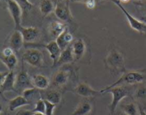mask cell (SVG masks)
Listing matches in <instances>:
<instances>
[{"mask_svg":"<svg viewBox=\"0 0 146 115\" xmlns=\"http://www.w3.org/2000/svg\"><path fill=\"white\" fill-rule=\"evenodd\" d=\"M146 81V74L145 71L141 70H137V71H125L123 73L120 78L117 79L114 83L111 84L109 86L106 87L104 89H101L100 92L103 95L108 89H111L117 86H123V85H136V84L143 83V82Z\"/></svg>","mask_w":146,"mask_h":115,"instance_id":"cell-1","label":"cell"},{"mask_svg":"<svg viewBox=\"0 0 146 115\" xmlns=\"http://www.w3.org/2000/svg\"><path fill=\"white\" fill-rule=\"evenodd\" d=\"M105 64L110 71L115 74H123L126 71L124 56L115 48L111 49L108 53L105 58Z\"/></svg>","mask_w":146,"mask_h":115,"instance_id":"cell-2","label":"cell"},{"mask_svg":"<svg viewBox=\"0 0 146 115\" xmlns=\"http://www.w3.org/2000/svg\"><path fill=\"white\" fill-rule=\"evenodd\" d=\"M105 93H110L112 96H113L111 103L109 105L110 113L108 115L114 114L119 103L123 99L127 97L129 95V92L127 89V88L123 86L115 87H113L111 89H109L107 91H105L104 94Z\"/></svg>","mask_w":146,"mask_h":115,"instance_id":"cell-3","label":"cell"},{"mask_svg":"<svg viewBox=\"0 0 146 115\" xmlns=\"http://www.w3.org/2000/svg\"><path fill=\"white\" fill-rule=\"evenodd\" d=\"M22 60L29 65L34 67H42L44 57L40 50L35 48L27 50L22 55Z\"/></svg>","mask_w":146,"mask_h":115,"instance_id":"cell-4","label":"cell"},{"mask_svg":"<svg viewBox=\"0 0 146 115\" xmlns=\"http://www.w3.org/2000/svg\"><path fill=\"white\" fill-rule=\"evenodd\" d=\"M112 2H113L115 5H117V6L121 9L122 12H123V14L125 15L130 27H131L133 30L136 31V32H139V33L146 34V24H145L144 22H142L141 20H138V19L135 18L133 16H132V15L125 9L124 7L123 6V5L119 2L118 0H112Z\"/></svg>","mask_w":146,"mask_h":115,"instance_id":"cell-5","label":"cell"},{"mask_svg":"<svg viewBox=\"0 0 146 115\" xmlns=\"http://www.w3.org/2000/svg\"><path fill=\"white\" fill-rule=\"evenodd\" d=\"M54 12L55 16L62 22H71L73 20V17L67 1H60L57 2Z\"/></svg>","mask_w":146,"mask_h":115,"instance_id":"cell-6","label":"cell"},{"mask_svg":"<svg viewBox=\"0 0 146 115\" xmlns=\"http://www.w3.org/2000/svg\"><path fill=\"white\" fill-rule=\"evenodd\" d=\"M34 87L32 82V77L26 71L22 69L16 75L15 79V91L22 92L29 88Z\"/></svg>","mask_w":146,"mask_h":115,"instance_id":"cell-7","label":"cell"},{"mask_svg":"<svg viewBox=\"0 0 146 115\" xmlns=\"http://www.w3.org/2000/svg\"><path fill=\"white\" fill-rule=\"evenodd\" d=\"M6 2L9 14L15 22V29H18L22 26L21 24H22V12L23 11L15 0H7Z\"/></svg>","mask_w":146,"mask_h":115,"instance_id":"cell-8","label":"cell"},{"mask_svg":"<svg viewBox=\"0 0 146 115\" xmlns=\"http://www.w3.org/2000/svg\"><path fill=\"white\" fill-rule=\"evenodd\" d=\"M21 32L23 37L24 42L26 44L33 43L38 40L40 36V30L36 27L29 26V27H25L21 26L17 29Z\"/></svg>","mask_w":146,"mask_h":115,"instance_id":"cell-9","label":"cell"},{"mask_svg":"<svg viewBox=\"0 0 146 115\" xmlns=\"http://www.w3.org/2000/svg\"><path fill=\"white\" fill-rule=\"evenodd\" d=\"M74 92L79 96H82L85 98L94 97L102 95L100 90H95L93 88L91 87L88 84L82 82L80 83L74 89Z\"/></svg>","mask_w":146,"mask_h":115,"instance_id":"cell-10","label":"cell"},{"mask_svg":"<svg viewBox=\"0 0 146 115\" xmlns=\"http://www.w3.org/2000/svg\"><path fill=\"white\" fill-rule=\"evenodd\" d=\"M24 40L21 32L17 29H15L9 39V47L14 50L15 52H17L23 47Z\"/></svg>","mask_w":146,"mask_h":115,"instance_id":"cell-11","label":"cell"},{"mask_svg":"<svg viewBox=\"0 0 146 115\" xmlns=\"http://www.w3.org/2000/svg\"><path fill=\"white\" fill-rule=\"evenodd\" d=\"M73 56L75 61L80 60L84 57L86 50V44L82 39H78L72 44Z\"/></svg>","mask_w":146,"mask_h":115,"instance_id":"cell-12","label":"cell"},{"mask_svg":"<svg viewBox=\"0 0 146 115\" xmlns=\"http://www.w3.org/2000/svg\"><path fill=\"white\" fill-rule=\"evenodd\" d=\"M42 47H44L50 54V58L52 60V67H56V64L62 52L61 49L59 47L56 41L50 42L48 44L43 45Z\"/></svg>","mask_w":146,"mask_h":115,"instance_id":"cell-13","label":"cell"},{"mask_svg":"<svg viewBox=\"0 0 146 115\" xmlns=\"http://www.w3.org/2000/svg\"><path fill=\"white\" fill-rule=\"evenodd\" d=\"M32 85L38 90H45L50 87V81L49 78L43 74H35L32 77Z\"/></svg>","mask_w":146,"mask_h":115,"instance_id":"cell-14","label":"cell"},{"mask_svg":"<svg viewBox=\"0 0 146 115\" xmlns=\"http://www.w3.org/2000/svg\"><path fill=\"white\" fill-rule=\"evenodd\" d=\"M70 73L67 70H60L54 74L52 77V85L57 87H62L68 82Z\"/></svg>","mask_w":146,"mask_h":115,"instance_id":"cell-15","label":"cell"},{"mask_svg":"<svg viewBox=\"0 0 146 115\" xmlns=\"http://www.w3.org/2000/svg\"><path fill=\"white\" fill-rule=\"evenodd\" d=\"M67 29V26L64 23L59 21H52L48 26V32L50 36L54 39H57L60 34Z\"/></svg>","mask_w":146,"mask_h":115,"instance_id":"cell-16","label":"cell"},{"mask_svg":"<svg viewBox=\"0 0 146 115\" xmlns=\"http://www.w3.org/2000/svg\"><path fill=\"white\" fill-rule=\"evenodd\" d=\"M56 42L58 44L59 47L61 49V50H64L67 48L73 42V36L70 31L67 30V29L63 32L62 34H60L58 37L55 40Z\"/></svg>","mask_w":146,"mask_h":115,"instance_id":"cell-17","label":"cell"},{"mask_svg":"<svg viewBox=\"0 0 146 115\" xmlns=\"http://www.w3.org/2000/svg\"><path fill=\"white\" fill-rule=\"evenodd\" d=\"M15 79H16V74L14 71H9L7 76L6 77L3 85L0 88V91L2 93L11 91H15Z\"/></svg>","mask_w":146,"mask_h":115,"instance_id":"cell-18","label":"cell"},{"mask_svg":"<svg viewBox=\"0 0 146 115\" xmlns=\"http://www.w3.org/2000/svg\"><path fill=\"white\" fill-rule=\"evenodd\" d=\"M73 61H75V59H74V56H73L71 44V45H70L62 51L56 66H61L63 65V64H70V63L73 62Z\"/></svg>","mask_w":146,"mask_h":115,"instance_id":"cell-19","label":"cell"},{"mask_svg":"<svg viewBox=\"0 0 146 115\" xmlns=\"http://www.w3.org/2000/svg\"><path fill=\"white\" fill-rule=\"evenodd\" d=\"M29 104H30L29 101L25 99L22 95H19V96L9 100L8 107H9V109L11 112H13V111H15L16 109H19V108Z\"/></svg>","mask_w":146,"mask_h":115,"instance_id":"cell-20","label":"cell"},{"mask_svg":"<svg viewBox=\"0 0 146 115\" xmlns=\"http://www.w3.org/2000/svg\"><path fill=\"white\" fill-rule=\"evenodd\" d=\"M92 106L88 101H82L78 104L70 115H88L92 112Z\"/></svg>","mask_w":146,"mask_h":115,"instance_id":"cell-21","label":"cell"},{"mask_svg":"<svg viewBox=\"0 0 146 115\" xmlns=\"http://www.w3.org/2000/svg\"><path fill=\"white\" fill-rule=\"evenodd\" d=\"M0 61L7 67L9 71H14L18 64V59L15 54L7 57L0 52Z\"/></svg>","mask_w":146,"mask_h":115,"instance_id":"cell-22","label":"cell"},{"mask_svg":"<svg viewBox=\"0 0 146 115\" xmlns=\"http://www.w3.org/2000/svg\"><path fill=\"white\" fill-rule=\"evenodd\" d=\"M55 6L52 0H40L39 9L43 17H47L54 11Z\"/></svg>","mask_w":146,"mask_h":115,"instance_id":"cell-23","label":"cell"},{"mask_svg":"<svg viewBox=\"0 0 146 115\" xmlns=\"http://www.w3.org/2000/svg\"><path fill=\"white\" fill-rule=\"evenodd\" d=\"M43 99L48 101L54 104H59L62 100V95L59 91L55 89H51L44 94V98Z\"/></svg>","mask_w":146,"mask_h":115,"instance_id":"cell-24","label":"cell"},{"mask_svg":"<svg viewBox=\"0 0 146 115\" xmlns=\"http://www.w3.org/2000/svg\"><path fill=\"white\" fill-rule=\"evenodd\" d=\"M122 111L125 115H139V109L137 105L133 102L123 104L120 105Z\"/></svg>","mask_w":146,"mask_h":115,"instance_id":"cell-25","label":"cell"},{"mask_svg":"<svg viewBox=\"0 0 146 115\" xmlns=\"http://www.w3.org/2000/svg\"><path fill=\"white\" fill-rule=\"evenodd\" d=\"M22 8L23 12H29L33 8L34 5L29 0H15Z\"/></svg>","mask_w":146,"mask_h":115,"instance_id":"cell-26","label":"cell"},{"mask_svg":"<svg viewBox=\"0 0 146 115\" xmlns=\"http://www.w3.org/2000/svg\"><path fill=\"white\" fill-rule=\"evenodd\" d=\"M34 112H40L44 113L45 112V103L43 99H40L36 101L35 104V108L33 109Z\"/></svg>","mask_w":146,"mask_h":115,"instance_id":"cell-27","label":"cell"},{"mask_svg":"<svg viewBox=\"0 0 146 115\" xmlns=\"http://www.w3.org/2000/svg\"><path fill=\"white\" fill-rule=\"evenodd\" d=\"M135 96L137 99H144L146 98V86L137 88L135 92Z\"/></svg>","mask_w":146,"mask_h":115,"instance_id":"cell-28","label":"cell"},{"mask_svg":"<svg viewBox=\"0 0 146 115\" xmlns=\"http://www.w3.org/2000/svg\"><path fill=\"white\" fill-rule=\"evenodd\" d=\"M44 103H45V112H44V114L54 115V111L57 105L51 103V102H48V101L45 100V99H44Z\"/></svg>","mask_w":146,"mask_h":115,"instance_id":"cell-29","label":"cell"},{"mask_svg":"<svg viewBox=\"0 0 146 115\" xmlns=\"http://www.w3.org/2000/svg\"><path fill=\"white\" fill-rule=\"evenodd\" d=\"M37 90H38V89H36V88L35 87L27 89L22 92V96H23L25 99H27L28 101H29V99H30L31 98H32V96L36 94V91Z\"/></svg>","mask_w":146,"mask_h":115,"instance_id":"cell-30","label":"cell"},{"mask_svg":"<svg viewBox=\"0 0 146 115\" xmlns=\"http://www.w3.org/2000/svg\"><path fill=\"white\" fill-rule=\"evenodd\" d=\"M133 4L137 9L146 14V0H136L133 1Z\"/></svg>","mask_w":146,"mask_h":115,"instance_id":"cell-31","label":"cell"},{"mask_svg":"<svg viewBox=\"0 0 146 115\" xmlns=\"http://www.w3.org/2000/svg\"><path fill=\"white\" fill-rule=\"evenodd\" d=\"M1 53H2L3 55L7 56H7H11L12 55V54H15V52H14V50H12V48H10L9 47H6V48L4 49Z\"/></svg>","mask_w":146,"mask_h":115,"instance_id":"cell-32","label":"cell"},{"mask_svg":"<svg viewBox=\"0 0 146 115\" xmlns=\"http://www.w3.org/2000/svg\"><path fill=\"white\" fill-rule=\"evenodd\" d=\"M97 2L96 0H88V2L85 3L87 8L89 9H95V7H96Z\"/></svg>","mask_w":146,"mask_h":115,"instance_id":"cell-33","label":"cell"},{"mask_svg":"<svg viewBox=\"0 0 146 115\" xmlns=\"http://www.w3.org/2000/svg\"><path fill=\"white\" fill-rule=\"evenodd\" d=\"M34 114H35V112L32 110L22 109V110H19L16 115H34Z\"/></svg>","mask_w":146,"mask_h":115,"instance_id":"cell-34","label":"cell"},{"mask_svg":"<svg viewBox=\"0 0 146 115\" xmlns=\"http://www.w3.org/2000/svg\"><path fill=\"white\" fill-rule=\"evenodd\" d=\"M8 73H9V71H0V88H1L2 85H3L5 78L7 76Z\"/></svg>","mask_w":146,"mask_h":115,"instance_id":"cell-35","label":"cell"},{"mask_svg":"<svg viewBox=\"0 0 146 115\" xmlns=\"http://www.w3.org/2000/svg\"><path fill=\"white\" fill-rule=\"evenodd\" d=\"M70 2H74V3H84L85 4L88 0H70Z\"/></svg>","mask_w":146,"mask_h":115,"instance_id":"cell-36","label":"cell"},{"mask_svg":"<svg viewBox=\"0 0 146 115\" xmlns=\"http://www.w3.org/2000/svg\"><path fill=\"white\" fill-rule=\"evenodd\" d=\"M139 109V115H146V112L141 106H139L138 107Z\"/></svg>","mask_w":146,"mask_h":115,"instance_id":"cell-37","label":"cell"},{"mask_svg":"<svg viewBox=\"0 0 146 115\" xmlns=\"http://www.w3.org/2000/svg\"><path fill=\"white\" fill-rule=\"evenodd\" d=\"M118 1L122 4V3H127V2H130V0H118Z\"/></svg>","mask_w":146,"mask_h":115,"instance_id":"cell-38","label":"cell"},{"mask_svg":"<svg viewBox=\"0 0 146 115\" xmlns=\"http://www.w3.org/2000/svg\"><path fill=\"white\" fill-rule=\"evenodd\" d=\"M34 115H45L44 113H40V112H35Z\"/></svg>","mask_w":146,"mask_h":115,"instance_id":"cell-39","label":"cell"},{"mask_svg":"<svg viewBox=\"0 0 146 115\" xmlns=\"http://www.w3.org/2000/svg\"><path fill=\"white\" fill-rule=\"evenodd\" d=\"M140 20L143 22H144L145 24H146V17H142L141 19H140Z\"/></svg>","mask_w":146,"mask_h":115,"instance_id":"cell-40","label":"cell"},{"mask_svg":"<svg viewBox=\"0 0 146 115\" xmlns=\"http://www.w3.org/2000/svg\"><path fill=\"white\" fill-rule=\"evenodd\" d=\"M2 111H3V106H2V105L0 104V114L2 113Z\"/></svg>","mask_w":146,"mask_h":115,"instance_id":"cell-41","label":"cell"},{"mask_svg":"<svg viewBox=\"0 0 146 115\" xmlns=\"http://www.w3.org/2000/svg\"><path fill=\"white\" fill-rule=\"evenodd\" d=\"M102 1H104V0H96L97 2H102Z\"/></svg>","mask_w":146,"mask_h":115,"instance_id":"cell-42","label":"cell"},{"mask_svg":"<svg viewBox=\"0 0 146 115\" xmlns=\"http://www.w3.org/2000/svg\"><path fill=\"white\" fill-rule=\"evenodd\" d=\"M0 1H3V2H5H5H6L7 0H0Z\"/></svg>","mask_w":146,"mask_h":115,"instance_id":"cell-43","label":"cell"},{"mask_svg":"<svg viewBox=\"0 0 146 115\" xmlns=\"http://www.w3.org/2000/svg\"><path fill=\"white\" fill-rule=\"evenodd\" d=\"M61 1H68V0H61Z\"/></svg>","mask_w":146,"mask_h":115,"instance_id":"cell-44","label":"cell"},{"mask_svg":"<svg viewBox=\"0 0 146 115\" xmlns=\"http://www.w3.org/2000/svg\"><path fill=\"white\" fill-rule=\"evenodd\" d=\"M134 1H136V0H134Z\"/></svg>","mask_w":146,"mask_h":115,"instance_id":"cell-45","label":"cell"}]
</instances>
